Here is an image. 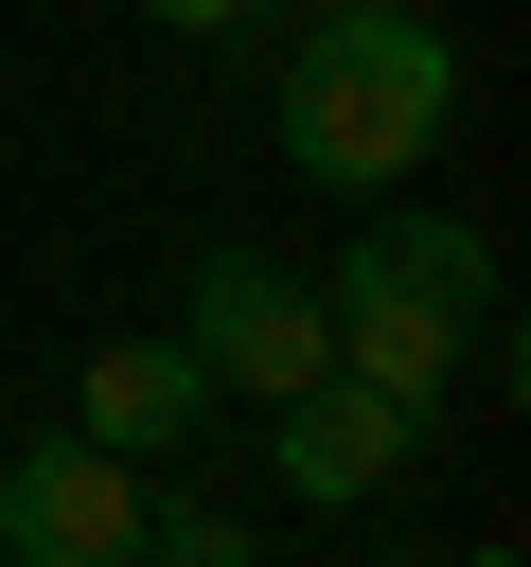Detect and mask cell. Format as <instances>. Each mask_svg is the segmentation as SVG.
Wrapping results in <instances>:
<instances>
[{
  "label": "cell",
  "instance_id": "1",
  "mask_svg": "<svg viewBox=\"0 0 531 567\" xmlns=\"http://www.w3.org/2000/svg\"><path fill=\"white\" fill-rule=\"evenodd\" d=\"M442 124H460V53H442L425 0H389V18H319V35L283 53V159H301L319 195H389V177H425Z\"/></svg>",
  "mask_w": 531,
  "mask_h": 567
},
{
  "label": "cell",
  "instance_id": "2",
  "mask_svg": "<svg viewBox=\"0 0 531 567\" xmlns=\"http://www.w3.org/2000/svg\"><path fill=\"white\" fill-rule=\"evenodd\" d=\"M319 319H336V372L389 390V408H442L478 354H496V248L460 213H372L336 266H319Z\"/></svg>",
  "mask_w": 531,
  "mask_h": 567
},
{
  "label": "cell",
  "instance_id": "3",
  "mask_svg": "<svg viewBox=\"0 0 531 567\" xmlns=\"http://www.w3.org/2000/svg\"><path fill=\"white\" fill-rule=\"evenodd\" d=\"M177 337H195V372H212V390H248V408H283V390H319V372H336L319 284H301V266H266V248H195Z\"/></svg>",
  "mask_w": 531,
  "mask_h": 567
},
{
  "label": "cell",
  "instance_id": "4",
  "mask_svg": "<svg viewBox=\"0 0 531 567\" xmlns=\"http://www.w3.org/2000/svg\"><path fill=\"white\" fill-rule=\"evenodd\" d=\"M0 567H142V461L124 443H18L0 461Z\"/></svg>",
  "mask_w": 531,
  "mask_h": 567
},
{
  "label": "cell",
  "instance_id": "5",
  "mask_svg": "<svg viewBox=\"0 0 531 567\" xmlns=\"http://www.w3.org/2000/svg\"><path fill=\"white\" fill-rule=\"evenodd\" d=\"M425 443V408H389V390H354V372H319V390H283L266 408V461H283V496L301 514H354V496H389V461Z\"/></svg>",
  "mask_w": 531,
  "mask_h": 567
},
{
  "label": "cell",
  "instance_id": "6",
  "mask_svg": "<svg viewBox=\"0 0 531 567\" xmlns=\"http://www.w3.org/2000/svg\"><path fill=\"white\" fill-rule=\"evenodd\" d=\"M212 408H230V390L195 372V337H106V354L71 372V425H88V443H142V461H177Z\"/></svg>",
  "mask_w": 531,
  "mask_h": 567
},
{
  "label": "cell",
  "instance_id": "7",
  "mask_svg": "<svg viewBox=\"0 0 531 567\" xmlns=\"http://www.w3.org/2000/svg\"><path fill=\"white\" fill-rule=\"evenodd\" d=\"M142 567H266V549H248L212 496H177V514H142Z\"/></svg>",
  "mask_w": 531,
  "mask_h": 567
},
{
  "label": "cell",
  "instance_id": "8",
  "mask_svg": "<svg viewBox=\"0 0 531 567\" xmlns=\"http://www.w3.org/2000/svg\"><path fill=\"white\" fill-rule=\"evenodd\" d=\"M159 18H177V35H230V18H248V0H159Z\"/></svg>",
  "mask_w": 531,
  "mask_h": 567
},
{
  "label": "cell",
  "instance_id": "9",
  "mask_svg": "<svg viewBox=\"0 0 531 567\" xmlns=\"http://www.w3.org/2000/svg\"><path fill=\"white\" fill-rule=\"evenodd\" d=\"M301 18H389V0H301Z\"/></svg>",
  "mask_w": 531,
  "mask_h": 567
},
{
  "label": "cell",
  "instance_id": "10",
  "mask_svg": "<svg viewBox=\"0 0 531 567\" xmlns=\"http://www.w3.org/2000/svg\"><path fill=\"white\" fill-rule=\"evenodd\" d=\"M460 567H531V549H460Z\"/></svg>",
  "mask_w": 531,
  "mask_h": 567
}]
</instances>
